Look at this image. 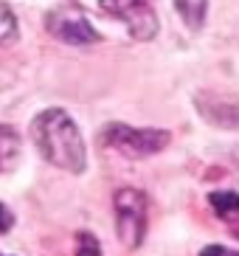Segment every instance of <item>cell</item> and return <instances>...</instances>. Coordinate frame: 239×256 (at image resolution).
<instances>
[{"label":"cell","instance_id":"cell-1","mask_svg":"<svg viewBox=\"0 0 239 256\" xmlns=\"http://www.w3.org/2000/svg\"><path fill=\"white\" fill-rule=\"evenodd\" d=\"M31 141L37 152L56 169H65L70 174H82L88 166V150H84L82 130L76 127V121L60 110H42L37 118L31 121Z\"/></svg>","mask_w":239,"mask_h":256},{"label":"cell","instance_id":"cell-2","mask_svg":"<svg viewBox=\"0 0 239 256\" xmlns=\"http://www.w3.org/2000/svg\"><path fill=\"white\" fill-rule=\"evenodd\" d=\"M172 132L160 127H130V124H107L102 130V144L121 152L124 158H150L166 150Z\"/></svg>","mask_w":239,"mask_h":256},{"label":"cell","instance_id":"cell-3","mask_svg":"<svg viewBox=\"0 0 239 256\" xmlns=\"http://www.w3.org/2000/svg\"><path fill=\"white\" fill-rule=\"evenodd\" d=\"M112 208H116V231H118L121 245L138 248L146 236V194L141 188L124 186L112 194Z\"/></svg>","mask_w":239,"mask_h":256},{"label":"cell","instance_id":"cell-4","mask_svg":"<svg viewBox=\"0 0 239 256\" xmlns=\"http://www.w3.org/2000/svg\"><path fill=\"white\" fill-rule=\"evenodd\" d=\"M45 26H48V31L54 37L68 42V46H93V42L102 40V34L88 20V14L74 6L54 8L51 14L45 17Z\"/></svg>","mask_w":239,"mask_h":256},{"label":"cell","instance_id":"cell-5","mask_svg":"<svg viewBox=\"0 0 239 256\" xmlns=\"http://www.w3.org/2000/svg\"><path fill=\"white\" fill-rule=\"evenodd\" d=\"M197 110H200V116L208 121V124H214V127L239 132V104H234V102L200 96L197 98Z\"/></svg>","mask_w":239,"mask_h":256},{"label":"cell","instance_id":"cell-6","mask_svg":"<svg viewBox=\"0 0 239 256\" xmlns=\"http://www.w3.org/2000/svg\"><path fill=\"white\" fill-rule=\"evenodd\" d=\"M121 20L127 23V31L135 40H152L158 34V14L146 0H135L132 6L121 14Z\"/></svg>","mask_w":239,"mask_h":256},{"label":"cell","instance_id":"cell-7","mask_svg":"<svg viewBox=\"0 0 239 256\" xmlns=\"http://www.w3.org/2000/svg\"><path fill=\"white\" fill-rule=\"evenodd\" d=\"M20 150H22L20 136L8 124H0V172L14 169L17 160H20Z\"/></svg>","mask_w":239,"mask_h":256},{"label":"cell","instance_id":"cell-8","mask_svg":"<svg viewBox=\"0 0 239 256\" xmlns=\"http://www.w3.org/2000/svg\"><path fill=\"white\" fill-rule=\"evenodd\" d=\"M174 8L180 12V17L186 20V26L200 28L206 23V12H208V0H174Z\"/></svg>","mask_w":239,"mask_h":256},{"label":"cell","instance_id":"cell-9","mask_svg":"<svg viewBox=\"0 0 239 256\" xmlns=\"http://www.w3.org/2000/svg\"><path fill=\"white\" fill-rule=\"evenodd\" d=\"M208 203L220 217H231L239 211V192H214L208 194Z\"/></svg>","mask_w":239,"mask_h":256},{"label":"cell","instance_id":"cell-10","mask_svg":"<svg viewBox=\"0 0 239 256\" xmlns=\"http://www.w3.org/2000/svg\"><path fill=\"white\" fill-rule=\"evenodd\" d=\"M17 37V17L8 3H0V46H6Z\"/></svg>","mask_w":239,"mask_h":256},{"label":"cell","instance_id":"cell-11","mask_svg":"<svg viewBox=\"0 0 239 256\" xmlns=\"http://www.w3.org/2000/svg\"><path fill=\"white\" fill-rule=\"evenodd\" d=\"M76 256H102V245L90 231L76 234Z\"/></svg>","mask_w":239,"mask_h":256},{"label":"cell","instance_id":"cell-12","mask_svg":"<svg viewBox=\"0 0 239 256\" xmlns=\"http://www.w3.org/2000/svg\"><path fill=\"white\" fill-rule=\"evenodd\" d=\"M132 3L135 0H98V6L104 8V12H110V14H116V17H121Z\"/></svg>","mask_w":239,"mask_h":256},{"label":"cell","instance_id":"cell-13","mask_svg":"<svg viewBox=\"0 0 239 256\" xmlns=\"http://www.w3.org/2000/svg\"><path fill=\"white\" fill-rule=\"evenodd\" d=\"M12 226H14V214L6 208V206L0 203V234H6L12 231Z\"/></svg>","mask_w":239,"mask_h":256},{"label":"cell","instance_id":"cell-14","mask_svg":"<svg viewBox=\"0 0 239 256\" xmlns=\"http://www.w3.org/2000/svg\"><path fill=\"white\" fill-rule=\"evenodd\" d=\"M200 256H228V250L222 245H208V248H202Z\"/></svg>","mask_w":239,"mask_h":256},{"label":"cell","instance_id":"cell-15","mask_svg":"<svg viewBox=\"0 0 239 256\" xmlns=\"http://www.w3.org/2000/svg\"><path fill=\"white\" fill-rule=\"evenodd\" d=\"M228 256H239V254H228Z\"/></svg>","mask_w":239,"mask_h":256}]
</instances>
